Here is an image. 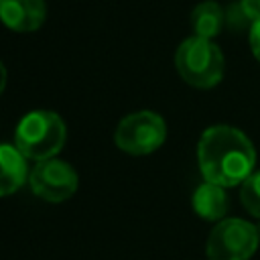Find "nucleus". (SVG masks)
I'll list each match as a JSON object with an SVG mask.
<instances>
[{
  "label": "nucleus",
  "mask_w": 260,
  "mask_h": 260,
  "mask_svg": "<svg viewBox=\"0 0 260 260\" xmlns=\"http://www.w3.org/2000/svg\"><path fill=\"white\" fill-rule=\"evenodd\" d=\"M197 162L205 181L228 189L242 185L254 173L256 148L240 128L215 124L199 138Z\"/></svg>",
  "instance_id": "nucleus-1"
},
{
  "label": "nucleus",
  "mask_w": 260,
  "mask_h": 260,
  "mask_svg": "<svg viewBox=\"0 0 260 260\" xmlns=\"http://www.w3.org/2000/svg\"><path fill=\"white\" fill-rule=\"evenodd\" d=\"M67 140V126L57 112L32 110L22 116L14 132L16 148L32 160L55 158Z\"/></svg>",
  "instance_id": "nucleus-2"
},
{
  "label": "nucleus",
  "mask_w": 260,
  "mask_h": 260,
  "mask_svg": "<svg viewBox=\"0 0 260 260\" xmlns=\"http://www.w3.org/2000/svg\"><path fill=\"white\" fill-rule=\"evenodd\" d=\"M175 67L185 83L197 89L215 87L223 79L225 59L211 39L189 37L175 51Z\"/></svg>",
  "instance_id": "nucleus-3"
},
{
  "label": "nucleus",
  "mask_w": 260,
  "mask_h": 260,
  "mask_svg": "<svg viewBox=\"0 0 260 260\" xmlns=\"http://www.w3.org/2000/svg\"><path fill=\"white\" fill-rule=\"evenodd\" d=\"M260 244V232L242 217H225L215 223L205 244L207 260H250Z\"/></svg>",
  "instance_id": "nucleus-4"
},
{
  "label": "nucleus",
  "mask_w": 260,
  "mask_h": 260,
  "mask_svg": "<svg viewBox=\"0 0 260 260\" xmlns=\"http://www.w3.org/2000/svg\"><path fill=\"white\" fill-rule=\"evenodd\" d=\"M167 138V124L162 116L150 110H140L124 116L114 132V142L120 150L142 156L158 150Z\"/></svg>",
  "instance_id": "nucleus-5"
},
{
  "label": "nucleus",
  "mask_w": 260,
  "mask_h": 260,
  "mask_svg": "<svg viewBox=\"0 0 260 260\" xmlns=\"http://www.w3.org/2000/svg\"><path fill=\"white\" fill-rule=\"evenodd\" d=\"M28 185L39 199L49 203H61L77 191L79 179L69 162L59 158H47L39 160L32 167L28 175Z\"/></svg>",
  "instance_id": "nucleus-6"
},
{
  "label": "nucleus",
  "mask_w": 260,
  "mask_h": 260,
  "mask_svg": "<svg viewBox=\"0 0 260 260\" xmlns=\"http://www.w3.org/2000/svg\"><path fill=\"white\" fill-rule=\"evenodd\" d=\"M47 18L45 0H0V20L16 32H32Z\"/></svg>",
  "instance_id": "nucleus-7"
},
{
  "label": "nucleus",
  "mask_w": 260,
  "mask_h": 260,
  "mask_svg": "<svg viewBox=\"0 0 260 260\" xmlns=\"http://www.w3.org/2000/svg\"><path fill=\"white\" fill-rule=\"evenodd\" d=\"M26 156L16 148V144H0V197L12 195L28 181Z\"/></svg>",
  "instance_id": "nucleus-8"
},
{
  "label": "nucleus",
  "mask_w": 260,
  "mask_h": 260,
  "mask_svg": "<svg viewBox=\"0 0 260 260\" xmlns=\"http://www.w3.org/2000/svg\"><path fill=\"white\" fill-rule=\"evenodd\" d=\"M191 205H193V211L201 219H205V221H221V219H225V213H228V207H230V199L225 195V187L205 181L195 189V193L191 197Z\"/></svg>",
  "instance_id": "nucleus-9"
},
{
  "label": "nucleus",
  "mask_w": 260,
  "mask_h": 260,
  "mask_svg": "<svg viewBox=\"0 0 260 260\" xmlns=\"http://www.w3.org/2000/svg\"><path fill=\"white\" fill-rule=\"evenodd\" d=\"M225 24V10L215 0L199 2L191 12V28L195 37L215 39Z\"/></svg>",
  "instance_id": "nucleus-10"
},
{
  "label": "nucleus",
  "mask_w": 260,
  "mask_h": 260,
  "mask_svg": "<svg viewBox=\"0 0 260 260\" xmlns=\"http://www.w3.org/2000/svg\"><path fill=\"white\" fill-rule=\"evenodd\" d=\"M240 201L248 213L260 217V171L252 173L240 185Z\"/></svg>",
  "instance_id": "nucleus-11"
},
{
  "label": "nucleus",
  "mask_w": 260,
  "mask_h": 260,
  "mask_svg": "<svg viewBox=\"0 0 260 260\" xmlns=\"http://www.w3.org/2000/svg\"><path fill=\"white\" fill-rule=\"evenodd\" d=\"M225 24H228L230 30H246V28L250 30V26H252V22L248 20V16L244 14V10L240 8L238 2H232L228 6V10H225Z\"/></svg>",
  "instance_id": "nucleus-12"
},
{
  "label": "nucleus",
  "mask_w": 260,
  "mask_h": 260,
  "mask_svg": "<svg viewBox=\"0 0 260 260\" xmlns=\"http://www.w3.org/2000/svg\"><path fill=\"white\" fill-rule=\"evenodd\" d=\"M238 4L252 24L260 18V0H238Z\"/></svg>",
  "instance_id": "nucleus-13"
},
{
  "label": "nucleus",
  "mask_w": 260,
  "mask_h": 260,
  "mask_svg": "<svg viewBox=\"0 0 260 260\" xmlns=\"http://www.w3.org/2000/svg\"><path fill=\"white\" fill-rule=\"evenodd\" d=\"M248 41H250L252 55L256 57V61H260V18L250 26V30H248Z\"/></svg>",
  "instance_id": "nucleus-14"
},
{
  "label": "nucleus",
  "mask_w": 260,
  "mask_h": 260,
  "mask_svg": "<svg viewBox=\"0 0 260 260\" xmlns=\"http://www.w3.org/2000/svg\"><path fill=\"white\" fill-rule=\"evenodd\" d=\"M4 87H6V67H4V63L0 61V95H2Z\"/></svg>",
  "instance_id": "nucleus-15"
}]
</instances>
